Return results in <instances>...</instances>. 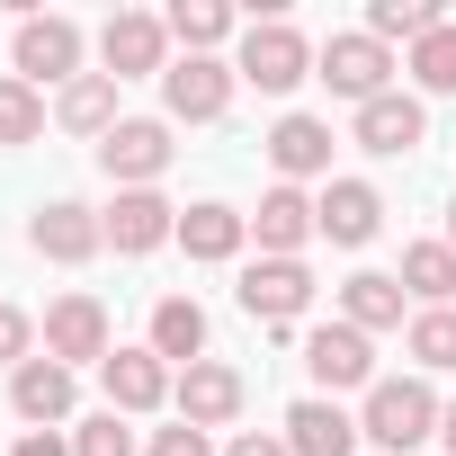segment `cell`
Segmentation results:
<instances>
[{
  "label": "cell",
  "instance_id": "obj_25",
  "mask_svg": "<svg viewBox=\"0 0 456 456\" xmlns=\"http://www.w3.org/2000/svg\"><path fill=\"white\" fill-rule=\"evenodd\" d=\"M403 287L429 296V314H438V305L456 296V251H447V242H411V251H403Z\"/></svg>",
  "mask_w": 456,
  "mask_h": 456
},
{
  "label": "cell",
  "instance_id": "obj_13",
  "mask_svg": "<svg viewBox=\"0 0 456 456\" xmlns=\"http://www.w3.org/2000/svg\"><path fill=\"white\" fill-rule=\"evenodd\" d=\"M420 134H429V108L420 99H403V90H385V99H367L358 108V152H420Z\"/></svg>",
  "mask_w": 456,
  "mask_h": 456
},
{
  "label": "cell",
  "instance_id": "obj_15",
  "mask_svg": "<svg viewBox=\"0 0 456 456\" xmlns=\"http://www.w3.org/2000/svg\"><path fill=\"white\" fill-rule=\"evenodd\" d=\"M305 367H314V385H376V358H367V331H349V322H322L314 340H305Z\"/></svg>",
  "mask_w": 456,
  "mask_h": 456
},
{
  "label": "cell",
  "instance_id": "obj_24",
  "mask_svg": "<svg viewBox=\"0 0 456 456\" xmlns=\"http://www.w3.org/2000/svg\"><path fill=\"white\" fill-rule=\"evenodd\" d=\"M340 305H349V331H394V322H403V278L358 269V278L340 287Z\"/></svg>",
  "mask_w": 456,
  "mask_h": 456
},
{
  "label": "cell",
  "instance_id": "obj_16",
  "mask_svg": "<svg viewBox=\"0 0 456 456\" xmlns=\"http://www.w3.org/2000/svg\"><path fill=\"white\" fill-rule=\"evenodd\" d=\"M99 376H108V403H117V411H152V403H170V385H179L170 358H152V349H108Z\"/></svg>",
  "mask_w": 456,
  "mask_h": 456
},
{
  "label": "cell",
  "instance_id": "obj_33",
  "mask_svg": "<svg viewBox=\"0 0 456 456\" xmlns=\"http://www.w3.org/2000/svg\"><path fill=\"white\" fill-rule=\"evenodd\" d=\"M152 456H215V447H206V429L179 420V429H152Z\"/></svg>",
  "mask_w": 456,
  "mask_h": 456
},
{
  "label": "cell",
  "instance_id": "obj_11",
  "mask_svg": "<svg viewBox=\"0 0 456 456\" xmlns=\"http://www.w3.org/2000/svg\"><path fill=\"white\" fill-rule=\"evenodd\" d=\"M251 233H260V251H269V260H296V251L322 233V215H314V197H305V188H287V179H278V188L260 197V215H251Z\"/></svg>",
  "mask_w": 456,
  "mask_h": 456
},
{
  "label": "cell",
  "instance_id": "obj_32",
  "mask_svg": "<svg viewBox=\"0 0 456 456\" xmlns=\"http://www.w3.org/2000/svg\"><path fill=\"white\" fill-rule=\"evenodd\" d=\"M0 367H28V314L0 305Z\"/></svg>",
  "mask_w": 456,
  "mask_h": 456
},
{
  "label": "cell",
  "instance_id": "obj_22",
  "mask_svg": "<svg viewBox=\"0 0 456 456\" xmlns=\"http://www.w3.org/2000/svg\"><path fill=\"white\" fill-rule=\"evenodd\" d=\"M242 233H251V215H233V206H188L179 215V251L188 260H233Z\"/></svg>",
  "mask_w": 456,
  "mask_h": 456
},
{
  "label": "cell",
  "instance_id": "obj_7",
  "mask_svg": "<svg viewBox=\"0 0 456 456\" xmlns=\"http://www.w3.org/2000/svg\"><path fill=\"white\" fill-rule=\"evenodd\" d=\"M305 305H314L305 260H251V269H242V314H251V322H296Z\"/></svg>",
  "mask_w": 456,
  "mask_h": 456
},
{
  "label": "cell",
  "instance_id": "obj_26",
  "mask_svg": "<svg viewBox=\"0 0 456 456\" xmlns=\"http://www.w3.org/2000/svg\"><path fill=\"white\" fill-rule=\"evenodd\" d=\"M161 28H170L188 54H206V45H224V37H233V10H224V0H179Z\"/></svg>",
  "mask_w": 456,
  "mask_h": 456
},
{
  "label": "cell",
  "instance_id": "obj_17",
  "mask_svg": "<svg viewBox=\"0 0 456 456\" xmlns=\"http://www.w3.org/2000/svg\"><path fill=\"white\" fill-rule=\"evenodd\" d=\"M28 242H37L45 260H90V251L108 242V224H99L90 206H72V197H54V206H37V224H28Z\"/></svg>",
  "mask_w": 456,
  "mask_h": 456
},
{
  "label": "cell",
  "instance_id": "obj_14",
  "mask_svg": "<svg viewBox=\"0 0 456 456\" xmlns=\"http://www.w3.org/2000/svg\"><path fill=\"white\" fill-rule=\"evenodd\" d=\"M314 215H322V233H331L340 251H358V242H376V224H385V197H376L367 179H331V188L314 197Z\"/></svg>",
  "mask_w": 456,
  "mask_h": 456
},
{
  "label": "cell",
  "instance_id": "obj_2",
  "mask_svg": "<svg viewBox=\"0 0 456 456\" xmlns=\"http://www.w3.org/2000/svg\"><path fill=\"white\" fill-rule=\"evenodd\" d=\"M233 72H242L251 90H269V99H287L296 81H314V45H305V37H296L287 19H269V28L251 19V37H242V63H233Z\"/></svg>",
  "mask_w": 456,
  "mask_h": 456
},
{
  "label": "cell",
  "instance_id": "obj_30",
  "mask_svg": "<svg viewBox=\"0 0 456 456\" xmlns=\"http://www.w3.org/2000/svg\"><path fill=\"white\" fill-rule=\"evenodd\" d=\"M411 358L420 367H456V305H438V314L411 322Z\"/></svg>",
  "mask_w": 456,
  "mask_h": 456
},
{
  "label": "cell",
  "instance_id": "obj_3",
  "mask_svg": "<svg viewBox=\"0 0 456 456\" xmlns=\"http://www.w3.org/2000/svg\"><path fill=\"white\" fill-rule=\"evenodd\" d=\"M233 63H215V54H179L170 72H161V99H170V117H188V126H206V117H224V99H233Z\"/></svg>",
  "mask_w": 456,
  "mask_h": 456
},
{
  "label": "cell",
  "instance_id": "obj_36",
  "mask_svg": "<svg viewBox=\"0 0 456 456\" xmlns=\"http://www.w3.org/2000/svg\"><path fill=\"white\" fill-rule=\"evenodd\" d=\"M438 438H447V456H456V403H447V411H438Z\"/></svg>",
  "mask_w": 456,
  "mask_h": 456
},
{
  "label": "cell",
  "instance_id": "obj_37",
  "mask_svg": "<svg viewBox=\"0 0 456 456\" xmlns=\"http://www.w3.org/2000/svg\"><path fill=\"white\" fill-rule=\"evenodd\" d=\"M447 251H456V206H447Z\"/></svg>",
  "mask_w": 456,
  "mask_h": 456
},
{
  "label": "cell",
  "instance_id": "obj_21",
  "mask_svg": "<svg viewBox=\"0 0 456 456\" xmlns=\"http://www.w3.org/2000/svg\"><path fill=\"white\" fill-rule=\"evenodd\" d=\"M10 403H19V420H63L72 411V367L63 358H28L10 376Z\"/></svg>",
  "mask_w": 456,
  "mask_h": 456
},
{
  "label": "cell",
  "instance_id": "obj_19",
  "mask_svg": "<svg viewBox=\"0 0 456 456\" xmlns=\"http://www.w3.org/2000/svg\"><path fill=\"white\" fill-rule=\"evenodd\" d=\"M269 161L287 170V188H296V179H314V170H331V126H322V117H278Z\"/></svg>",
  "mask_w": 456,
  "mask_h": 456
},
{
  "label": "cell",
  "instance_id": "obj_12",
  "mask_svg": "<svg viewBox=\"0 0 456 456\" xmlns=\"http://www.w3.org/2000/svg\"><path fill=\"white\" fill-rule=\"evenodd\" d=\"M170 394H179V420H188V429H224V420L242 411V376H233V367H215V358L179 367Z\"/></svg>",
  "mask_w": 456,
  "mask_h": 456
},
{
  "label": "cell",
  "instance_id": "obj_34",
  "mask_svg": "<svg viewBox=\"0 0 456 456\" xmlns=\"http://www.w3.org/2000/svg\"><path fill=\"white\" fill-rule=\"evenodd\" d=\"M224 456H287V438H260V429H242V438L224 447Z\"/></svg>",
  "mask_w": 456,
  "mask_h": 456
},
{
  "label": "cell",
  "instance_id": "obj_5",
  "mask_svg": "<svg viewBox=\"0 0 456 456\" xmlns=\"http://www.w3.org/2000/svg\"><path fill=\"white\" fill-rule=\"evenodd\" d=\"M72 63H81V28H72V19H19V81H28V90H37V81H63V90H72V81H81Z\"/></svg>",
  "mask_w": 456,
  "mask_h": 456
},
{
  "label": "cell",
  "instance_id": "obj_6",
  "mask_svg": "<svg viewBox=\"0 0 456 456\" xmlns=\"http://www.w3.org/2000/svg\"><path fill=\"white\" fill-rule=\"evenodd\" d=\"M99 170H108V179H126V188H152V179L170 170V126H152V117H126V126L99 143Z\"/></svg>",
  "mask_w": 456,
  "mask_h": 456
},
{
  "label": "cell",
  "instance_id": "obj_35",
  "mask_svg": "<svg viewBox=\"0 0 456 456\" xmlns=\"http://www.w3.org/2000/svg\"><path fill=\"white\" fill-rule=\"evenodd\" d=\"M19 456H72V447H63L54 429H28V438H19Z\"/></svg>",
  "mask_w": 456,
  "mask_h": 456
},
{
  "label": "cell",
  "instance_id": "obj_18",
  "mask_svg": "<svg viewBox=\"0 0 456 456\" xmlns=\"http://www.w3.org/2000/svg\"><path fill=\"white\" fill-rule=\"evenodd\" d=\"M349 447H358V420H349L340 403L314 394V403L287 411V456H349Z\"/></svg>",
  "mask_w": 456,
  "mask_h": 456
},
{
  "label": "cell",
  "instance_id": "obj_20",
  "mask_svg": "<svg viewBox=\"0 0 456 456\" xmlns=\"http://www.w3.org/2000/svg\"><path fill=\"white\" fill-rule=\"evenodd\" d=\"M152 358H179V367L206 358V305L197 296H161L152 305Z\"/></svg>",
  "mask_w": 456,
  "mask_h": 456
},
{
  "label": "cell",
  "instance_id": "obj_1",
  "mask_svg": "<svg viewBox=\"0 0 456 456\" xmlns=\"http://www.w3.org/2000/svg\"><path fill=\"white\" fill-rule=\"evenodd\" d=\"M358 438H376L385 456L429 447V438H438V394H429L420 376H385V385H367V420H358Z\"/></svg>",
  "mask_w": 456,
  "mask_h": 456
},
{
  "label": "cell",
  "instance_id": "obj_4",
  "mask_svg": "<svg viewBox=\"0 0 456 456\" xmlns=\"http://www.w3.org/2000/svg\"><path fill=\"white\" fill-rule=\"evenodd\" d=\"M385 72H394V54L376 45V37H331L322 54H314V81H331L340 99H385Z\"/></svg>",
  "mask_w": 456,
  "mask_h": 456
},
{
  "label": "cell",
  "instance_id": "obj_9",
  "mask_svg": "<svg viewBox=\"0 0 456 456\" xmlns=\"http://www.w3.org/2000/svg\"><path fill=\"white\" fill-rule=\"evenodd\" d=\"M161 45H170V28H161V19H143V10H117V19H108V37H99V54H108V81L170 72V63H161Z\"/></svg>",
  "mask_w": 456,
  "mask_h": 456
},
{
  "label": "cell",
  "instance_id": "obj_8",
  "mask_svg": "<svg viewBox=\"0 0 456 456\" xmlns=\"http://www.w3.org/2000/svg\"><path fill=\"white\" fill-rule=\"evenodd\" d=\"M99 224H108L117 251H161V242H179V206L152 197V188H117V206H108Z\"/></svg>",
  "mask_w": 456,
  "mask_h": 456
},
{
  "label": "cell",
  "instance_id": "obj_31",
  "mask_svg": "<svg viewBox=\"0 0 456 456\" xmlns=\"http://www.w3.org/2000/svg\"><path fill=\"white\" fill-rule=\"evenodd\" d=\"M72 456H134V429H126L117 411H108V420H90V429L72 438Z\"/></svg>",
  "mask_w": 456,
  "mask_h": 456
},
{
  "label": "cell",
  "instance_id": "obj_29",
  "mask_svg": "<svg viewBox=\"0 0 456 456\" xmlns=\"http://www.w3.org/2000/svg\"><path fill=\"white\" fill-rule=\"evenodd\" d=\"M411 81H420V90H456V28H429V37L411 45Z\"/></svg>",
  "mask_w": 456,
  "mask_h": 456
},
{
  "label": "cell",
  "instance_id": "obj_23",
  "mask_svg": "<svg viewBox=\"0 0 456 456\" xmlns=\"http://www.w3.org/2000/svg\"><path fill=\"white\" fill-rule=\"evenodd\" d=\"M54 117H63V134H99V143L126 126V117H117V81H108V72H81V81L63 90V108H54Z\"/></svg>",
  "mask_w": 456,
  "mask_h": 456
},
{
  "label": "cell",
  "instance_id": "obj_28",
  "mask_svg": "<svg viewBox=\"0 0 456 456\" xmlns=\"http://www.w3.org/2000/svg\"><path fill=\"white\" fill-rule=\"evenodd\" d=\"M45 134V99L10 72V81H0V143H37Z\"/></svg>",
  "mask_w": 456,
  "mask_h": 456
},
{
  "label": "cell",
  "instance_id": "obj_27",
  "mask_svg": "<svg viewBox=\"0 0 456 456\" xmlns=\"http://www.w3.org/2000/svg\"><path fill=\"white\" fill-rule=\"evenodd\" d=\"M429 28H447L429 0H376V10H367V37H376V45H394V37H411V45H420Z\"/></svg>",
  "mask_w": 456,
  "mask_h": 456
},
{
  "label": "cell",
  "instance_id": "obj_10",
  "mask_svg": "<svg viewBox=\"0 0 456 456\" xmlns=\"http://www.w3.org/2000/svg\"><path fill=\"white\" fill-rule=\"evenodd\" d=\"M45 358H63V367L99 358V367H108V305H99V296H63V305L45 314Z\"/></svg>",
  "mask_w": 456,
  "mask_h": 456
}]
</instances>
